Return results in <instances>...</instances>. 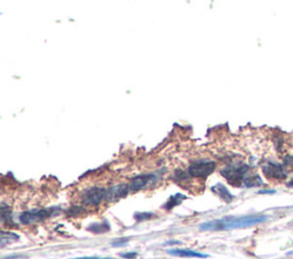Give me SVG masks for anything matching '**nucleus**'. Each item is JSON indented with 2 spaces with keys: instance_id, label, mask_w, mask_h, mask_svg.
Masks as SVG:
<instances>
[{
  "instance_id": "1",
  "label": "nucleus",
  "mask_w": 293,
  "mask_h": 259,
  "mask_svg": "<svg viewBox=\"0 0 293 259\" xmlns=\"http://www.w3.org/2000/svg\"><path fill=\"white\" fill-rule=\"evenodd\" d=\"M268 221V216L266 215H250L243 216V217H225L221 219H215V221L206 222L200 224V230H228L236 229H246L254 225L261 224Z\"/></svg>"
},
{
  "instance_id": "2",
  "label": "nucleus",
  "mask_w": 293,
  "mask_h": 259,
  "mask_svg": "<svg viewBox=\"0 0 293 259\" xmlns=\"http://www.w3.org/2000/svg\"><path fill=\"white\" fill-rule=\"evenodd\" d=\"M220 173L232 186H241L242 184H244L246 173H249V166L243 162L232 163L220 170Z\"/></svg>"
},
{
  "instance_id": "3",
  "label": "nucleus",
  "mask_w": 293,
  "mask_h": 259,
  "mask_svg": "<svg viewBox=\"0 0 293 259\" xmlns=\"http://www.w3.org/2000/svg\"><path fill=\"white\" fill-rule=\"evenodd\" d=\"M56 211H60L58 208H47V209H33V210L24 211L20 215V222L24 225L36 224L41 223L46 219L56 215Z\"/></svg>"
},
{
  "instance_id": "4",
  "label": "nucleus",
  "mask_w": 293,
  "mask_h": 259,
  "mask_svg": "<svg viewBox=\"0 0 293 259\" xmlns=\"http://www.w3.org/2000/svg\"><path fill=\"white\" fill-rule=\"evenodd\" d=\"M217 163L212 160H196L190 163L188 168L189 176L194 178H207L215 170Z\"/></svg>"
},
{
  "instance_id": "5",
  "label": "nucleus",
  "mask_w": 293,
  "mask_h": 259,
  "mask_svg": "<svg viewBox=\"0 0 293 259\" xmlns=\"http://www.w3.org/2000/svg\"><path fill=\"white\" fill-rule=\"evenodd\" d=\"M104 200H107V190L103 187H91L85 190L82 195V202L90 207H98Z\"/></svg>"
},
{
  "instance_id": "6",
  "label": "nucleus",
  "mask_w": 293,
  "mask_h": 259,
  "mask_svg": "<svg viewBox=\"0 0 293 259\" xmlns=\"http://www.w3.org/2000/svg\"><path fill=\"white\" fill-rule=\"evenodd\" d=\"M263 175L269 179L283 180L288 177V173L283 168V166L274 161H267L262 166Z\"/></svg>"
},
{
  "instance_id": "7",
  "label": "nucleus",
  "mask_w": 293,
  "mask_h": 259,
  "mask_svg": "<svg viewBox=\"0 0 293 259\" xmlns=\"http://www.w3.org/2000/svg\"><path fill=\"white\" fill-rule=\"evenodd\" d=\"M157 182V176L154 173H148V175H140L132 179L130 184V187L132 191H140L148 187L149 185H153Z\"/></svg>"
},
{
  "instance_id": "8",
  "label": "nucleus",
  "mask_w": 293,
  "mask_h": 259,
  "mask_svg": "<svg viewBox=\"0 0 293 259\" xmlns=\"http://www.w3.org/2000/svg\"><path fill=\"white\" fill-rule=\"evenodd\" d=\"M130 190V185H126V184H119V185L112 186L107 190V201L119 200V199L126 197L129 194Z\"/></svg>"
},
{
  "instance_id": "9",
  "label": "nucleus",
  "mask_w": 293,
  "mask_h": 259,
  "mask_svg": "<svg viewBox=\"0 0 293 259\" xmlns=\"http://www.w3.org/2000/svg\"><path fill=\"white\" fill-rule=\"evenodd\" d=\"M168 255H172V256H176V257H183V258H207L209 255L202 254V253H197V251L194 250H189V249H169L167 250Z\"/></svg>"
},
{
  "instance_id": "10",
  "label": "nucleus",
  "mask_w": 293,
  "mask_h": 259,
  "mask_svg": "<svg viewBox=\"0 0 293 259\" xmlns=\"http://www.w3.org/2000/svg\"><path fill=\"white\" fill-rule=\"evenodd\" d=\"M211 190H212V192H213L215 195H218V197L220 198L221 200L227 202V203L231 202L232 199H234L232 194L229 192V190L225 185H222V184H217V185L212 186Z\"/></svg>"
},
{
  "instance_id": "11",
  "label": "nucleus",
  "mask_w": 293,
  "mask_h": 259,
  "mask_svg": "<svg viewBox=\"0 0 293 259\" xmlns=\"http://www.w3.org/2000/svg\"><path fill=\"white\" fill-rule=\"evenodd\" d=\"M19 240V235L13 232H2L1 233V240H0V246L1 248L6 247L7 244H10L13 242H16Z\"/></svg>"
},
{
  "instance_id": "12",
  "label": "nucleus",
  "mask_w": 293,
  "mask_h": 259,
  "mask_svg": "<svg viewBox=\"0 0 293 259\" xmlns=\"http://www.w3.org/2000/svg\"><path fill=\"white\" fill-rule=\"evenodd\" d=\"M185 199H186V197H185V195H182V194H175V195H172V197L168 199V201L166 202V203H165L164 208H165V209H167V210H169V209L174 208V207H176V205H178V204L181 203V202H182L183 200H185Z\"/></svg>"
},
{
  "instance_id": "13",
  "label": "nucleus",
  "mask_w": 293,
  "mask_h": 259,
  "mask_svg": "<svg viewBox=\"0 0 293 259\" xmlns=\"http://www.w3.org/2000/svg\"><path fill=\"white\" fill-rule=\"evenodd\" d=\"M244 185L248 186V187L261 186V185H262V179H261L260 176H258V175L246 177L245 180H244Z\"/></svg>"
},
{
  "instance_id": "14",
  "label": "nucleus",
  "mask_w": 293,
  "mask_h": 259,
  "mask_svg": "<svg viewBox=\"0 0 293 259\" xmlns=\"http://www.w3.org/2000/svg\"><path fill=\"white\" fill-rule=\"evenodd\" d=\"M103 226H108L107 223H104V224H94L88 227V230H91V232L93 233H102V232H107L109 229H103Z\"/></svg>"
},
{
  "instance_id": "15",
  "label": "nucleus",
  "mask_w": 293,
  "mask_h": 259,
  "mask_svg": "<svg viewBox=\"0 0 293 259\" xmlns=\"http://www.w3.org/2000/svg\"><path fill=\"white\" fill-rule=\"evenodd\" d=\"M127 242H129V239H121L118 241H114V242H112V246H114V247H123V246H125Z\"/></svg>"
},
{
  "instance_id": "16",
  "label": "nucleus",
  "mask_w": 293,
  "mask_h": 259,
  "mask_svg": "<svg viewBox=\"0 0 293 259\" xmlns=\"http://www.w3.org/2000/svg\"><path fill=\"white\" fill-rule=\"evenodd\" d=\"M284 163L287 166L293 167V155H287V157L284 158Z\"/></svg>"
},
{
  "instance_id": "17",
  "label": "nucleus",
  "mask_w": 293,
  "mask_h": 259,
  "mask_svg": "<svg viewBox=\"0 0 293 259\" xmlns=\"http://www.w3.org/2000/svg\"><path fill=\"white\" fill-rule=\"evenodd\" d=\"M121 256L126 259H133L137 256V253H129V254H122Z\"/></svg>"
},
{
  "instance_id": "18",
  "label": "nucleus",
  "mask_w": 293,
  "mask_h": 259,
  "mask_svg": "<svg viewBox=\"0 0 293 259\" xmlns=\"http://www.w3.org/2000/svg\"><path fill=\"white\" fill-rule=\"evenodd\" d=\"M72 259H111V258H98V257H79V258H72Z\"/></svg>"
},
{
  "instance_id": "19",
  "label": "nucleus",
  "mask_w": 293,
  "mask_h": 259,
  "mask_svg": "<svg viewBox=\"0 0 293 259\" xmlns=\"http://www.w3.org/2000/svg\"><path fill=\"white\" fill-rule=\"evenodd\" d=\"M259 193L260 194H263V193H275V191H269V190H268V191H260Z\"/></svg>"
},
{
  "instance_id": "20",
  "label": "nucleus",
  "mask_w": 293,
  "mask_h": 259,
  "mask_svg": "<svg viewBox=\"0 0 293 259\" xmlns=\"http://www.w3.org/2000/svg\"><path fill=\"white\" fill-rule=\"evenodd\" d=\"M288 186H289V187H293V178L290 180V182L288 183Z\"/></svg>"
}]
</instances>
